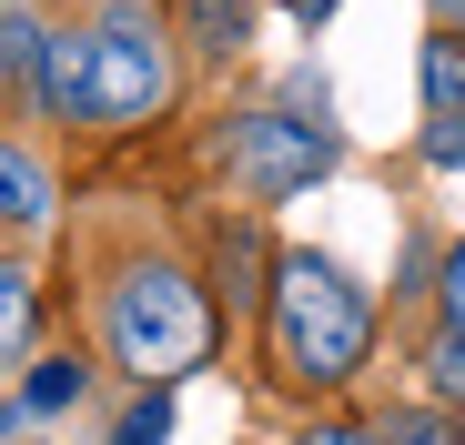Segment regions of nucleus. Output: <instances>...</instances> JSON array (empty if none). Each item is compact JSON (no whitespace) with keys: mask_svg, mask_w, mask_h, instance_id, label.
Instances as JSON below:
<instances>
[{"mask_svg":"<svg viewBox=\"0 0 465 445\" xmlns=\"http://www.w3.org/2000/svg\"><path fill=\"white\" fill-rule=\"evenodd\" d=\"M425 163H435V173H465V112L425 132Z\"/></svg>","mask_w":465,"mask_h":445,"instance_id":"13","label":"nucleus"},{"mask_svg":"<svg viewBox=\"0 0 465 445\" xmlns=\"http://www.w3.org/2000/svg\"><path fill=\"white\" fill-rule=\"evenodd\" d=\"M0 354H11V364L31 354V283L21 273H11V293H0Z\"/></svg>","mask_w":465,"mask_h":445,"instance_id":"12","label":"nucleus"},{"mask_svg":"<svg viewBox=\"0 0 465 445\" xmlns=\"http://www.w3.org/2000/svg\"><path fill=\"white\" fill-rule=\"evenodd\" d=\"M173 102V71H163V41H152V21L112 11L92 31V122H152Z\"/></svg>","mask_w":465,"mask_h":445,"instance_id":"3","label":"nucleus"},{"mask_svg":"<svg viewBox=\"0 0 465 445\" xmlns=\"http://www.w3.org/2000/svg\"><path fill=\"white\" fill-rule=\"evenodd\" d=\"M163 435H173V395H142V405L112 425V445H163Z\"/></svg>","mask_w":465,"mask_h":445,"instance_id":"11","label":"nucleus"},{"mask_svg":"<svg viewBox=\"0 0 465 445\" xmlns=\"http://www.w3.org/2000/svg\"><path fill=\"white\" fill-rule=\"evenodd\" d=\"M203 344H213V314H203V293H193L173 263H142V273L112 283V354L132 364L142 385L203 364Z\"/></svg>","mask_w":465,"mask_h":445,"instance_id":"2","label":"nucleus"},{"mask_svg":"<svg viewBox=\"0 0 465 445\" xmlns=\"http://www.w3.org/2000/svg\"><path fill=\"white\" fill-rule=\"evenodd\" d=\"M445 314H455V324H465V243H455V253H445Z\"/></svg>","mask_w":465,"mask_h":445,"instance_id":"15","label":"nucleus"},{"mask_svg":"<svg viewBox=\"0 0 465 445\" xmlns=\"http://www.w3.org/2000/svg\"><path fill=\"white\" fill-rule=\"evenodd\" d=\"M31 82H41V102H51L61 122H92V41H71V31H61V41L41 51Z\"/></svg>","mask_w":465,"mask_h":445,"instance_id":"5","label":"nucleus"},{"mask_svg":"<svg viewBox=\"0 0 465 445\" xmlns=\"http://www.w3.org/2000/svg\"><path fill=\"white\" fill-rule=\"evenodd\" d=\"M232 173H243V193L283 203L314 173H334V132L324 122H293V112H243V122H232Z\"/></svg>","mask_w":465,"mask_h":445,"instance_id":"4","label":"nucleus"},{"mask_svg":"<svg viewBox=\"0 0 465 445\" xmlns=\"http://www.w3.org/2000/svg\"><path fill=\"white\" fill-rule=\"evenodd\" d=\"M425 375H435V395H445V405H465V324H445V334L425 344Z\"/></svg>","mask_w":465,"mask_h":445,"instance_id":"10","label":"nucleus"},{"mask_svg":"<svg viewBox=\"0 0 465 445\" xmlns=\"http://www.w3.org/2000/svg\"><path fill=\"white\" fill-rule=\"evenodd\" d=\"M324 11H334V0H293V21H324Z\"/></svg>","mask_w":465,"mask_h":445,"instance_id":"17","label":"nucleus"},{"mask_svg":"<svg viewBox=\"0 0 465 445\" xmlns=\"http://www.w3.org/2000/svg\"><path fill=\"white\" fill-rule=\"evenodd\" d=\"M0 193H11V222H21V233L51 213V173H41L31 153H11V163H0Z\"/></svg>","mask_w":465,"mask_h":445,"instance_id":"9","label":"nucleus"},{"mask_svg":"<svg viewBox=\"0 0 465 445\" xmlns=\"http://www.w3.org/2000/svg\"><path fill=\"white\" fill-rule=\"evenodd\" d=\"M263 293H273V344H283V364H293V375L344 385L354 364H364L374 314H364V293H354V283H344L324 253H283Z\"/></svg>","mask_w":465,"mask_h":445,"instance_id":"1","label":"nucleus"},{"mask_svg":"<svg viewBox=\"0 0 465 445\" xmlns=\"http://www.w3.org/2000/svg\"><path fill=\"white\" fill-rule=\"evenodd\" d=\"M425 112L435 122L465 112V41H425Z\"/></svg>","mask_w":465,"mask_h":445,"instance_id":"8","label":"nucleus"},{"mask_svg":"<svg viewBox=\"0 0 465 445\" xmlns=\"http://www.w3.org/2000/svg\"><path fill=\"white\" fill-rule=\"evenodd\" d=\"M82 395H92V364H82V354H51L41 375H21L11 415H61V405H82Z\"/></svg>","mask_w":465,"mask_h":445,"instance_id":"6","label":"nucleus"},{"mask_svg":"<svg viewBox=\"0 0 465 445\" xmlns=\"http://www.w3.org/2000/svg\"><path fill=\"white\" fill-rule=\"evenodd\" d=\"M384 445H455V425H445V415H395Z\"/></svg>","mask_w":465,"mask_h":445,"instance_id":"14","label":"nucleus"},{"mask_svg":"<svg viewBox=\"0 0 465 445\" xmlns=\"http://www.w3.org/2000/svg\"><path fill=\"white\" fill-rule=\"evenodd\" d=\"M303 445H384V435H354V425H314Z\"/></svg>","mask_w":465,"mask_h":445,"instance_id":"16","label":"nucleus"},{"mask_svg":"<svg viewBox=\"0 0 465 445\" xmlns=\"http://www.w3.org/2000/svg\"><path fill=\"white\" fill-rule=\"evenodd\" d=\"M183 21L203 51H243L253 41V0H183Z\"/></svg>","mask_w":465,"mask_h":445,"instance_id":"7","label":"nucleus"}]
</instances>
